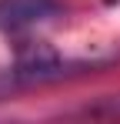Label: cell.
Segmentation results:
<instances>
[{
	"mask_svg": "<svg viewBox=\"0 0 120 124\" xmlns=\"http://www.w3.org/2000/svg\"><path fill=\"white\" fill-rule=\"evenodd\" d=\"M73 117H93V121H120V94H110V97H100V101L87 104V107H77Z\"/></svg>",
	"mask_w": 120,
	"mask_h": 124,
	"instance_id": "obj_2",
	"label": "cell"
},
{
	"mask_svg": "<svg viewBox=\"0 0 120 124\" xmlns=\"http://www.w3.org/2000/svg\"><path fill=\"white\" fill-rule=\"evenodd\" d=\"M107 3H120V0H107Z\"/></svg>",
	"mask_w": 120,
	"mask_h": 124,
	"instance_id": "obj_3",
	"label": "cell"
},
{
	"mask_svg": "<svg viewBox=\"0 0 120 124\" xmlns=\"http://www.w3.org/2000/svg\"><path fill=\"white\" fill-rule=\"evenodd\" d=\"M60 14L57 0H0V30L20 34Z\"/></svg>",
	"mask_w": 120,
	"mask_h": 124,
	"instance_id": "obj_1",
	"label": "cell"
}]
</instances>
